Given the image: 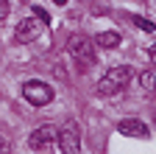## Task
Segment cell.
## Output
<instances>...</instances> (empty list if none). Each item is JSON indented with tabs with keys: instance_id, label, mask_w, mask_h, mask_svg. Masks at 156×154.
<instances>
[{
	"instance_id": "6da1fadb",
	"label": "cell",
	"mask_w": 156,
	"mask_h": 154,
	"mask_svg": "<svg viewBox=\"0 0 156 154\" xmlns=\"http://www.w3.org/2000/svg\"><path fill=\"white\" fill-rule=\"evenodd\" d=\"M131 81H134V70L128 65L112 67L109 73H103V79L98 81V95H117V92H123Z\"/></svg>"
},
{
	"instance_id": "7a4b0ae2",
	"label": "cell",
	"mask_w": 156,
	"mask_h": 154,
	"mask_svg": "<svg viewBox=\"0 0 156 154\" xmlns=\"http://www.w3.org/2000/svg\"><path fill=\"white\" fill-rule=\"evenodd\" d=\"M67 53L75 59V65H78V70H89L95 62H98V53H95V45L87 39V36H81V34H75L73 39L67 42Z\"/></svg>"
},
{
	"instance_id": "3957f363",
	"label": "cell",
	"mask_w": 156,
	"mask_h": 154,
	"mask_svg": "<svg viewBox=\"0 0 156 154\" xmlns=\"http://www.w3.org/2000/svg\"><path fill=\"white\" fill-rule=\"evenodd\" d=\"M28 146L31 151L36 154H42V151H56V129L50 123H42V126H36L31 132V137H28Z\"/></svg>"
},
{
	"instance_id": "277c9868",
	"label": "cell",
	"mask_w": 156,
	"mask_h": 154,
	"mask_svg": "<svg viewBox=\"0 0 156 154\" xmlns=\"http://www.w3.org/2000/svg\"><path fill=\"white\" fill-rule=\"evenodd\" d=\"M23 98L34 107H45L53 101V87L45 81H25L23 84Z\"/></svg>"
},
{
	"instance_id": "5b68a950",
	"label": "cell",
	"mask_w": 156,
	"mask_h": 154,
	"mask_svg": "<svg viewBox=\"0 0 156 154\" xmlns=\"http://www.w3.org/2000/svg\"><path fill=\"white\" fill-rule=\"evenodd\" d=\"M56 151H64V154L81 151V132H78L75 123H67L62 132L56 134Z\"/></svg>"
},
{
	"instance_id": "8992f818",
	"label": "cell",
	"mask_w": 156,
	"mask_h": 154,
	"mask_svg": "<svg viewBox=\"0 0 156 154\" xmlns=\"http://www.w3.org/2000/svg\"><path fill=\"white\" fill-rule=\"evenodd\" d=\"M117 129H120V134H126V137H140V140H145L148 134H151V129H148L142 121H136V118L120 121V123H117Z\"/></svg>"
},
{
	"instance_id": "52a82bcc",
	"label": "cell",
	"mask_w": 156,
	"mask_h": 154,
	"mask_svg": "<svg viewBox=\"0 0 156 154\" xmlns=\"http://www.w3.org/2000/svg\"><path fill=\"white\" fill-rule=\"evenodd\" d=\"M36 36H39V20L36 17H25V20L17 25V42H31Z\"/></svg>"
},
{
	"instance_id": "ba28073f",
	"label": "cell",
	"mask_w": 156,
	"mask_h": 154,
	"mask_svg": "<svg viewBox=\"0 0 156 154\" xmlns=\"http://www.w3.org/2000/svg\"><path fill=\"white\" fill-rule=\"evenodd\" d=\"M95 45H101V48H117V45H120V34H117V31H101V34H98L95 36Z\"/></svg>"
},
{
	"instance_id": "9c48e42d",
	"label": "cell",
	"mask_w": 156,
	"mask_h": 154,
	"mask_svg": "<svg viewBox=\"0 0 156 154\" xmlns=\"http://www.w3.org/2000/svg\"><path fill=\"white\" fill-rule=\"evenodd\" d=\"M140 87L142 90H156V73L153 70H145V73H140Z\"/></svg>"
},
{
	"instance_id": "30bf717a",
	"label": "cell",
	"mask_w": 156,
	"mask_h": 154,
	"mask_svg": "<svg viewBox=\"0 0 156 154\" xmlns=\"http://www.w3.org/2000/svg\"><path fill=\"white\" fill-rule=\"evenodd\" d=\"M131 23H134L136 28H142V31H156V25H153L151 20H142V17H131Z\"/></svg>"
},
{
	"instance_id": "8fae6325",
	"label": "cell",
	"mask_w": 156,
	"mask_h": 154,
	"mask_svg": "<svg viewBox=\"0 0 156 154\" xmlns=\"http://www.w3.org/2000/svg\"><path fill=\"white\" fill-rule=\"evenodd\" d=\"M34 14H36V20H39V23H45V25L50 23V17H48V11H45V9H39V6H34Z\"/></svg>"
},
{
	"instance_id": "7c38bea8",
	"label": "cell",
	"mask_w": 156,
	"mask_h": 154,
	"mask_svg": "<svg viewBox=\"0 0 156 154\" xmlns=\"http://www.w3.org/2000/svg\"><path fill=\"white\" fill-rule=\"evenodd\" d=\"M9 17V0H0V23Z\"/></svg>"
},
{
	"instance_id": "4fadbf2b",
	"label": "cell",
	"mask_w": 156,
	"mask_h": 154,
	"mask_svg": "<svg viewBox=\"0 0 156 154\" xmlns=\"http://www.w3.org/2000/svg\"><path fill=\"white\" fill-rule=\"evenodd\" d=\"M148 56H151V62H153V65H156V42H153V45H151V48H148Z\"/></svg>"
},
{
	"instance_id": "5bb4252c",
	"label": "cell",
	"mask_w": 156,
	"mask_h": 154,
	"mask_svg": "<svg viewBox=\"0 0 156 154\" xmlns=\"http://www.w3.org/2000/svg\"><path fill=\"white\" fill-rule=\"evenodd\" d=\"M53 3H58V6H64V3H67V0H53Z\"/></svg>"
}]
</instances>
